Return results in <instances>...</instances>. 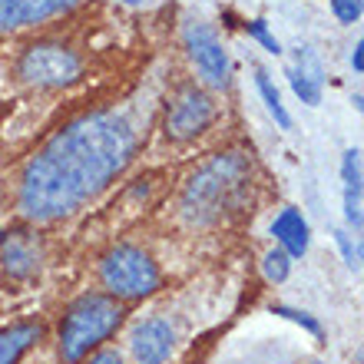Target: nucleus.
<instances>
[{"mask_svg":"<svg viewBox=\"0 0 364 364\" xmlns=\"http://www.w3.org/2000/svg\"><path fill=\"white\" fill-rule=\"evenodd\" d=\"M272 232H275V239L282 242V249L288 255H305L308 252V222L301 219V212L295 209H282L275 222H272Z\"/></svg>","mask_w":364,"mask_h":364,"instance_id":"nucleus-12","label":"nucleus"},{"mask_svg":"<svg viewBox=\"0 0 364 364\" xmlns=\"http://www.w3.org/2000/svg\"><path fill=\"white\" fill-rule=\"evenodd\" d=\"M215 119V106L202 90L186 87L176 93V100L169 103V113H166V136L173 139H196L212 126Z\"/></svg>","mask_w":364,"mask_h":364,"instance_id":"nucleus-6","label":"nucleus"},{"mask_svg":"<svg viewBox=\"0 0 364 364\" xmlns=\"http://www.w3.org/2000/svg\"><path fill=\"white\" fill-rule=\"evenodd\" d=\"M173 351V328L153 318L133 331V355L139 364H163Z\"/></svg>","mask_w":364,"mask_h":364,"instance_id":"nucleus-10","label":"nucleus"},{"mask_svg":"<svg viewBox=\"0 0 364 364\" xmlns=\"http://www.w3.org/2000/svg\"><path fill=\"white\" fill-rule=\"evenodd\" d=\"M40 335H43L40 325H30V321L0 331V364H17L40 341Z\"/></svg>","mask_w":364,"mask_h":364,"instance_id":"nucleus-14","label":"nucleus"},{"mask_svg":"<svg viewBox=\"0 0 364 364\" xmlns=\"http://www.w3.org/2000/svg\"><path fill=\"white\" fill-rule=\"evenodd\" d=\"M275 315H285V318H291V321H298L301 328H308L311 335H321V325H318L315 318H308L305 311H291V308H282V305H278V308H275Z\"/></svg>","mask_w":364,"mask_h":364,"instance_id":"nucleus-20","label":"nucleus"},{"mask_svg":"<svg viewBox=\"0 0 364 364\" xmlns=\"http://www.w3.org/2000/svg\"><path fill=\"white\" fill-rule=\"evenodd\" d=\"M136 153V129L116 113H93L57 133L23 169L20 209L33 222L73 215L123 173Z\"/></svg>","mask_w":364,"mask_h":364,"instance_id":"nucleus-1","label":"nucleus"},{"mask_svg":"<svg viewBox=\"0 0 364 364\" xmlns=\"http://www.w3.org/2000/svg\"><path fill=\"white\" fill-rule=\"evenodd\" d=\"M335 239H338V245H341V252H345V262L358 272V269H361V245H358V242H351V235H348V232H341V229L335 232Z\"/></svg>","mask_w":364,"mask_h":364,"instance_id":"nucleus-18","label":"nucleus"},{"mask_svg":"<svg viewBox=\"0 0 364 364\" xmlns=\"http://www.w3.org/2000/svg\"><path fill=\"white\" fill-rule=\"evenodd\" d=\"M291 255H288L285 249H272L269 255H265V262H262V272H265V278L269 282H285L288 278V269H291Z\"/></svg>","mask_w":364,"mask_h":364,"instance_id":"nucleus-16","label":"nucleus"},{"mask_svg":"<svg viewBox=\"0 0 364 364\" xmlns=\"http://www.w3.org/2000/svg\"><path fill=\"white\" fill-rule=\"evenodd\" d=\"M123 321V308L109 295H83L73 301L60 328V351L67 361H80L90 355V348L113 335Z\"/></svg>","mask_w":364,"mask_h":364,"instance_id":"nucleus-3","label":"nucleus"},{"mask_svg":"<svg viewBox=\"0 0 364 364\" xmlns=\"http://www.w3.org/2000/svg\"><path fill=\"white\" fill-rule=\"evenodd\" d=\"M80 0H0V30H17L73 10Z\"/></svg>","mask_w":364,"mask_h":364,"instance_id":"nucleus-8","label":"nucleus"},{"mask_svg":"<svg viewBox=\"0 0 364 364\" xmlns=\"http://www.w3.org/2000/svg\"><path fill=\"white\" fill-rule=\"evenodd\" d=\"M20 77L33 87H70L83 73V63L73 50L60 43H33L20 57Z\"/></svg>","mask_w":364,"mask_h":364,"instance_id":"nucleus-5","label":"nucleus"},{"mask_svg":"<svg viewBox=\"0 0 364 364\" xmlns=\"http://www.w3.org/2000/svg\"><path fill=\"white\" fill-rule=\"evenodd\" d=\"M249 33L259 40L265 50H272V53H278V50H282V47H278V40L272 37L269 30H265V20H252V23H249Z\"/></svg>","mask_w":364,"mask_h":364,"instance_id":"nucleus-19","label":"nucleus"},{"mask_svg":"<svg viewBox=\"0 0 364 364\" xmlns=\"http://www.w3.org/2000/svg\"><path fill=\"white\" fill-rule=\"evenodd\" d=\"M288 77H291V87H295V93L301 96V103L315 106L321 103V63H318L315 50H295L291 53V60H288Z\"/></svg>","mask_w":364,"mask_h":364,"instance_id":"nucleus-9","label":"nucleus"},{"mask_svg":"<svg viewBox=\"0 0 364 364\" xmlns=\"http://www.w3.org/2000/svg\"><path fill=\"white\" fill-rule=\"evenodd\" d=\"M255 87H259L262 100H265V106H269V113L278 119V126H282V129H288V126H291V116L285 113L282 96H278L275 87H272V80H269V73H265V70H259V73H255Z\"/></svg>","mask_w":364,"mask_h":364,"instance_id":"nucleus-15","label":"nucleus"},{"mask_svg":"<svg viewBox=\"0 0 364 364\" xmlns=\"http://www.w3.org/2000/svg\"><path fill=\"white\" fill-rule=\"evenodd\" d=\"M0 245H4V232H0Z\"/></svg>","mask_w":364,"mask_h":364,"instance_id":"nucleus-24","label":"nucleus"},{"mask_svg":"<svg viewBox=\"0 0 364 364\" xmlns=\"http://www.w3.org/2000/svg\"><path fill=\"white\" fill-rule=\"evenodd\" d=\"M341 179H345V215L355 229H361V153L358 149H348L341 159Z\"/></svg>","mask_w":364,"mask_h":364,"instance_id":"nucleus-13","label":"nucleus"},{"mask_svg":"<svg viewBox=\"0 0 364 364\" xmlns=\"http://www.w3.org/2000/svg\"><path fill=\"white\" fill-rule=\"evenodd\" d=\"M361 50H364V43H358V47H355V53H351V67H355V70H358V73H361V70H364V60H361Z\"/></svg>","mask_w":364,"mask_h":364,"instance_id":"nucleus-22","label":"nucleus"},{"mask_svg":"<svg viewBox=\"0 0 364 364\" xmlns=\"http://www.w3.org/2000/svg\"><path fill=\"white\" fill-rule=\"evenodd\" d=\"M90 364H123V361H119V355H113V351H106V355H96Z\"/></svg>","mask_w":364,"mask_h":364,"instance_id":"nucleus-21","label":"nucleus"},{"mask_svg":"<svg viewBox=\"0 0 364 364\" xmlns=\"http://www.w3.org/2000/svg\"><path fill=\"white\" fill-rule=\"evenodd\" d=\"M123 4H143V0H123Z\"/></svg>","mask_w":364,"mask_h":364,"instance_id":"nucleus-23","label":"nucleus"},{"mask_svg":"<svg viewBox=\"0 0 364 364\" xmlns=\"http://www.w3.org/2000/svg\"><path fill=\"white\" fill-rule=\"evenodd\" d=\"M100 278L116 298H146L159 288V269L146 252L133 245H119V249L106 252L100 262Z\"/></svg>","mask_w":364,"mask_h":364,"instance_id":"nucleus-4","label":"nucleus"},{"mask_svg":"<svg viewBox=\"0 0 364 364\" xmlns=\"http://www.w3.org/2000/svg\"><path fill=\"white\" fill-rule=\"evenodd\" d=\"M4 269L14 278H30L40 269V249L27 232L4 235Z\"/></svg>","mask_w":364,"mask_h":364,"instance_id":"nucleus-11","label":"nucleus"},{"mask_svg":"<svg viewBox=\"0 0 364 364\" xmlns=\"http://www.w3.org/2000/svg\"><path fill=\"white\" fill-rule=\"evenodd\" d=\"M361 4L364 0H331V10H335V17L341 20V23H358Z\"/></svg>","mask_w":364,"mask_h":364,"instance_id":"nucleus-17","label":"nucleus"},{"mask_svg":"<svg viewBox=\"0 0 364 364\" xmlns=\"http://www.w3.org/2000/svg\"><path fill=\"white\" fill-rule=\"evenodd\" d=\"M249 192V163L239 153L215 156L192 173L182 192V209L192 222H219Z\"/></svg>","mask_w":364,"mask_h":364,"instance_id":"nucleus-2","label":"nucleus"},{"mask_svg":"<svg viewBox=\"0 0 364 364\" xmlns=\"http://www.w3.org/2000/svg\"><path fill=\"white\" fill-rule=\"evenodd\" d=\"M186 47H189L192 60H196V67H199L202 80H205L209 87H225V83H229V57H225L219 37H215L209 27L189 23V27H186Z\"/></svg>","mask_w":364,"mask_h":364,"instance_id":"nucleus-7","label":"nucleus"}]
</instances>
